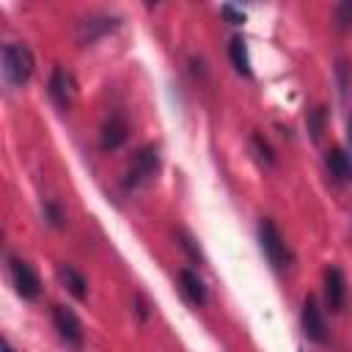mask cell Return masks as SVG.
Instances as JSON below:
<instances>
[{"label": "cell", "instance_id": "obj_1", "mask_svg": "<svg viewBox=\"0 0 352 352\" xmlns=\"http://www.w3.org/2000/svg\"><path fill=\"white\" fill-rule=\"evenodd\" d=\"M36 69L33 52L28 44H6L3 47V80L11 88H22Z\"/></svg>", "mask_w": 352, "mask_h": 352}, {"label": "cell", "instance_id": "obj_2", "mask_svg": "<svg viewBox=\"0 0 352 352\" xmlns=\"http://www.w3.org/2000/svg\"><path fill=\"white\" fill-rule=\"evenodd\" d=\"M258 245H261V253L267 256V261H270L275 270L289 267V261H292L289 248H286V242H283L278 226H275L270 217H264V220L258 223Z\"/></svg>", "mask_w": 352, "mask_h": 352}, {"label": "cell", "instance_id": "obj_3", "mask_svg": "<svg viewBox=\"0 0 352 352\" xmlns=\"http://www.w3.org/2000/svg\"><path fill=\"white\" fill-rule=\"evenodd\" d=\"M157 168H160V154H157V148H154V146L138 148L135 157H132V165H129V170H126V176H124V187H138V184L148 182V179L157 173Z\"/></svg>", "mask_w": 352, "mask_h": 352}, {"label": "cell", "instance_id": "obj_4", "mask_svg": "<svg viewBox=\"0 0 352 352\" xmlns=\"http://www.w3.org/2000/svg\"><path fill=\"white\" fill-rule=\"evenodd\" d=\"M8 272H11V283H14V289H16L19 297L36 300V297L41 294V280H38L36 270H33L28 261L11 258V261H8Z\"/></svg>", "mask_w": 352, "mask_h": 352}, {"label": "cell", "instance_id": "obj_5", "mask_svg": "<svg viewBox=\"0 0 352 352\" xmlns=\"http://www.w3.org/2000/svg\"><path fill=\"white\" fill-rule=\"evenodd\" d=\"M52 324H55V330H58V336L66 346H72V349L82 346V324H80V319L72 308L55 305L52 308Z\"/></svg>", "mask_w": 352, "mask_h": 352}, {"label": "cell", "instance_id": "obj_6", "mask_svg": "<svg viewBox=\"0 0 352 352\" xmlns=\"http://www.w3.org/2000/svg\"><path fill=\"white\" fill-rule=\"evenodd\" d=\"M300 324H302V333L308 341L314 344H324L327 338V324H324V316H322V308L316 302V297H305L302 302V311H300Z\"/></svg>", "mask_w": 352, "mask_h": 352}, {"label": "cell", "instance_id": "obj_7", "mask_svg": "<svg viewBox=\"0 0 352 352\" xmlns=\"http://www.w3.org/2000/svg\"><path fill=\"white\" fill-rule=\"evenodd\" d=\"M118 28V19L110 14H91L82 22H77V41L80 44H94L96 38L107 36L110 30Z\"/></svg>", "mask_w": 352, "mask_h": 352}, {"label": "cell", "instance_id": "obj_8", "mask_svg": "<svg viewBox=\"0 0 352 352\" xmlns=\"http://www.w3.org/2000/svg\"><path fill=\"white\" fill-rule=\"evenodd\" d=\"M322 292H324V302L330 311H341L346 302V278L338 267H327L322 275Z\"/></svg>", "mask_w": 352, "mask_h": 352}, {"label": "cell", "instance_id": "obj_9", "mask_svg": "<svg viewBox=\"0 0 352 352\" xmlns=\"http://www.w3.org/2000/svg\"><path fill=\"white\" fill-rule=\"evenodd\" d=\"M126 132H129V126H126V118H124L121 113H113V116L104 121V126H102V135H99V146H102L104 151H116V148H121V146H124V140H126Z\"/></svg>", "mask_w": 352, "mask_h": 352}, {"label": "cell", "instance_id": "obj_10", "mask_svg": "<svg viewBox=\"0 0 352 352\" xmlns=\"http://www.w3.org/2000/svg\"><path fill=\"white\" fill-rule=\"evenodd\" d=\"M50 99L55 102L58 110H69L72 107V99H74V82L72 77L63 72V69H55L52 77H50Z\"/></svg>", "mask_w": 352, "mask_h": 352}, {"label": "cell", "instance_id": "obj_11", "mask_svg": "<svg viewBox=\"0 0 352 352\" xmlns=\"http://www.w3.org/2000/svg\"><path fill=\"white\" fill-rule=\"evenodd\" d=\"M324 165L336 182H352V157L344 148H330L324 154Z\"/></svg>", "mask_w": 352, "mask_h": 352}, {"label": "cell", "instance_id": "obj_12", "mask_svg": "<svg viewBox=\"0 0 352 352\" xmlns=\"http://www.w3.org/2000/svg\"><path fill=\"white\" fill-rule=\"evenodd\" d=\"M58 278H60V283L69 289L72 297H77V300H85V297H88V280H85V275H82L80 270H74L72 264H60V267H58Z\"/></svg>", "mask_w": 352, "mask_h": 352}, {"label": "cell", "instance_id": "obj_13", "mask_svg": "<svg viewBox=\"0 0 352 352\" xmlns=\"http://www.w3.org/2000/svg\"><path fill=\"white\" fill-rule=\"evenodd\" d=\"M179 280H182V292H184L195 305H204V302H206V286H204V280L198 278V272L182 270V272H179Z\"/></svg>", "mask_w": 352, "mask_h": 352}, {"label": "cell", "instance_id": "obj_14", "mask_svg": "<svg viewBox=\"0 0 352 352\" xmlns=\"http://www.w3.org/2000/svg\"><path fill=\"white\" fill-rule=\"evenodd\" d=\"M228 55H231V63L239 74H250V60H248V47H245V38L242 36H234L228 41Z\"/></svg>", "mask_w": 352, "mask_h": 352}, {"label": "cell", "instance_id": "obj_15", "mask_svg": "<svg viewBox=\"0 0 352 352\" xmlns=\"http://www.w3.org/2000/svg\"><path fill=\"white\" fill-rule=\"evenodd\" d=\"M324 118H327V113H324V107H316V110H311L308 113V132H311V138L314 140H319L322 138V132H324Z\"/></svg>", "mask_w": 352, "mask_h": 352}, {"label": "cell", "instance_id": "obj_16", "mask_svg": "<svg viewBox=\"0 0 352 352\" xmlns=\"http://www.w3.org/2000/svg\"><path fill=\"white\" fill-rule=\"evenodd\" d=\"M333 16H336V28H338V30H349V28H352V0L338 3Z\"/></svg>", "mask_w": 352, "mask_h": 352}, {"label": "cell", "instance_id": "obj_17", "mask_svg": "<svg viewBox=\"0 0 352 352\" xmlns=\"http://www.w3.org/2000/svg\"><path fill=\"white\" fill-rule=\"evenodd\" d=\"M336 74H338V82H341V94L346 96V91H349V80H346V74H349V63H346L344 58H338V63H336Z\"/></svg>", "mask_w": 352, "mask_h": 352}, {"label": "cell", "instance_id": "obj_18", "mask_svg": "<svg viewBox=\"0 0 352 352\" xmlns=\"http://www.w3.org/2000/svg\"><path fill=\"white\" fill-rule=\"evenodd\" d=\"M220 14H223L231 25H242V22H245V14H242V11H236V8H231V6H223V8H220Z\"/></svg>", "mask_w": 352, "mask_h": 352}, {"label": "cell", "instance_id": "obj_19", "mask_svg": "<svg viewBox=\"0 0 352 352\" xmlns=\"http://www.w3.org/2000/svg\"><path fill=\"white\" fill-rule=\"evenodd\" d=\"M253 146L261 151V157H264L267 162H272V151H270V146H267V143H261V138H253Z\"/></svg>", "mask_w": 352, "mask_h": 352}, {"label": "cell", "instance_id": "obj_20", "mask_svg": "<svg viewBox=\"0 0 352 352\" xmlns=\"http://www.w3.org/2000/svg\"><path fill=\"white\" fill-rule=\"evenodd\" d=\"M47 217H50V223H52V226H60V220H63V217H60V209H58L55 204H50V206H47Z\"/></svg>", "mask_w": 352, "mask_h": 352}, {"label": "cell", "instance_id": "obj_21", "mask_svg": "<svg viewBox=\"0 0 352 352\" xmlns=\"http://www.w3.org/2000/svg\"><path fill=\"white\" fill-rule=\"evenodd\" d=\"M346 143H349V157H352V118L346 121Z\"/></svg>", "mask_w": 352, "mask_h": 352}, {"label": "cell", "instance_id": "obj_22", "mask_svg": "<svg viewBox=\"0 0 352 352\" xmlns=\"http://www.w3.org/2000/svg\"><path fill=\"white\" fill-rule=\"evenodd\" d=\"M3 352H14V349H11V346H8V344H3Z\"/></svg>", "mask_w": 352, "mask_h": 352}]
</instances>
